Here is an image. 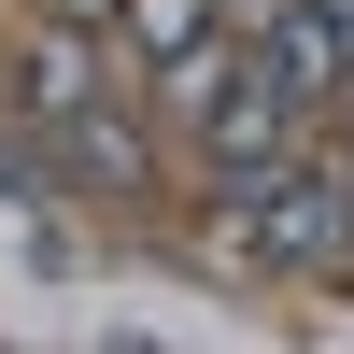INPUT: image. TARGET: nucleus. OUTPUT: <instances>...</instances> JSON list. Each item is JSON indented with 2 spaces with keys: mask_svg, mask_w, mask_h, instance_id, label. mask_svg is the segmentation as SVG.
Wrapping results in <instances>:
<instances>
[{
  "mask_svg": "<svg viewBox=\"0 0 354 354\" xmlns=\"http://www.w3.org/2000/svg\"><path fill=\"white\" fill-rule=\"evenodd\" d=\"M241 43H255V71H270L283 100L312 113V128L354 100V43H340V15H326V0H241Z\"/></svg>",
  "mask_w": 354,
  "mask_h": 354,
  "instance_id": "obj_3",
  "label": "nucleus"
},
{
  "mask_svg": "<svg viewBox=\"0 0 354 354\" xmlns=\"http://www.w3.org/2000/svg\"><path fill=\"white\" fill-rule=\"evenodd\" d=\"M15 113H28L43 142H71V128H113V113H128V100H113V28H71V15H43V28L15 43Z\"/></svg>",
  "mask_w": 354,
  "mask_h": 354,
  "instance_id": "obj_2",
  "label": "nucleus"
},
{
  "mask_svg": "<svg viewBox=\"0 0 354 354\" xmlns=\"http://www.w3.org/2000/svg\"><path fill=\"white\" fill-rule=\"evenodd\" d=\"M213 28H227V0H128V15H113V57H128V71H185Z\"/></svg>",
  "mask_w": 354,
  "mask_h": 354,
  "instance_id": "obj_5",
  "label": "nucleus"
},
{
  "mask_svg": "<svg viewBox=\"0 0 354 354\" xmlns=\"http://www.w3.org/2000/svg\"><path fill=\"white\" fill-rule=\"evenodd\" d=\"M340 170H354V100H340Z\"/></svg>",
  "mask_w": 354,
  "mask_h": 354,
  "instance_id": "obj_7",
  "label": "nucleus"
},
{
  "mask_svg": "<svg viewBox=\"0 0 354 354\" xmlns=\"http://www.w3.org/2000/svg\"><path fill=\"white\" fill-rule=\"evenodd\" d=\"M298 142H312V113L283 100V85L255 71V43H241V71L198 100V156H213V185H255V170H283Z\"/></svg>",
  "mask_w": 354,
  "mask_h": 354,
  "instance_id": "obj_4",
  "label": "nucleus"
},
{
  "mask_svg": "<svg viewBox=\"0 0 354 354\" xmlns=\"http://www.w3.org/2000/svg\"><path fill=\"white\" fill-rule=\"evenodd\" d=\"M43 15H71V28H113V15H128V0H43Z\"/></svg>",
  "mask_w": 354,
  "mask_h": 354,
  "instance_id": "obj_6",
  "label": "nucleus"
},
{
  "mask_svg": "<svg viewBox=\"0 0 354 354\" xmlns=\"http://www.w3.org/2000/svg\"><path fill=\"white\" fill-rule=\"evenodd\" d=\"M326 15H340V43H354V0H326Z\"/></svg>",
  "mask_w": 354,
  "mask_h": 354,
  "instance_id": "obj_8",
  "label": "nucleus"
},
{
  "mask_svg": "<svg viewBox=\"0 0 354 354\" xmlns=\"http://www.w3.org/2000/svg\"><path fill=\"white\" fill-rule=\"evenodd\" d=\"M227 270H340L354 255V170L340 156H283L255 185H227V227H213Z\"/></svg>",
  "mask_w": 354,
  "mask_h": 354,
  "instance_id": "obj_1",
  "label": "nucleus"
}]
</instances>
